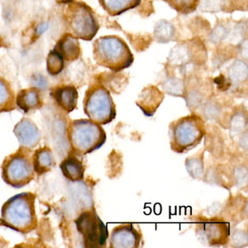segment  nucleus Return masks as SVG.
I'll return each instance as SVG.
<instances>
[{"label": "nucleus", "instance_id": "f257e3e1", "mask_svg": "<svg viewBox=\"0 0 248 248\" xmlns=\"http://www.w3.org/2000/svg\"><path fill=\"white\" fill-rule=\"evenodd\" d=\"M36 198L34 193L22 192L8 199L1 208L5 226L24 234L35 230L38 226Z\"/></svg>", "mask_w": 248, "mask_h": 248}, {"label": "nucleus", "instance_id": "f03ea898", "mask_svg": "<svg viewBox=\"0 0 248 248\" xmlns=\"http://www.w3.org/2000/svg\"><path fill=\"white\" fill-rule=\"evenodd\" d=\"M93 56L97 64L114 73L127 69L134 62L130 47L117 36H105L95 40Z\"/></svg>", "mask_w": 248, "mask_h": 248}, {"label": "nucleus", "instance_id": "7ed1b4c3", "mask_svg": "<svg viewBox=\"0 0 248 248\" xmlns=\"http://www.w3.org/2000/svg\"><path fill=\"white\" fill-rule=\"evenodd\" d=\"M205 133V123L198 114L181 117L170 124L171 149L175 153H186L200 144Z\"/></svg>", "mask_w": 248, "mask_h": 248}, {"label": "nucleus", "instance_id": "20e7f679", "mask_svg": "<svg viewBox=\"0 0 248 248\" xmlns=\"http://www.w3.org/2000/svg\"><path fill=\"white\" fill-rule=\"evenodd\" d=\"M67 137L72 152L86 155L104 146L107 133L101 124L90 119H79L69 123Z\"/></svg>", "mask_w": 248, "mask_h": 248}, {"label": "nucleus", "instance_id": "39448f33", "mask_svg": "<svg viewBox=\"0 0 248 248\" xmlns=\"http://www.w3.org/2000/svg\"><path fill=\"white\" fill-rule=\"evenodd\" d=\"M33 152V149L19 147L4 159L1 165V175L5 184L13 188H21L34 179Z\"/></svg>", "mask_w": 248, "mask_h": 248}, {"label": "nucleus", "instance_id": "423d86ee", "mask_svg": "<svg viewBox=\"0 0 248 248\" xmlns=\"http://www.w3.org/2000/svg\"><path fill=\"white\" fill-rule=\"evenodd\" d=\"M83 108L90 120L101 125L111 123L117 115L115 104L109 91L101 82L94 83L87 90Z\"/></svg>", "mask_w": 248, "mask_h": 248}, {"label": "nucleus", "instance_id": "0eeeda50", "mask_svg": "<svg viewBox=\"0 0 248 248\" xmlns=\"http://www.w3.org/2000/svg\"><path fill=\"white\" fill-rule=\"evenodd\" d=\"M77 230L87 248H105L108 238L107 226L94 209L85 210L75 220Z\"/></svg>", "mask_w": 248, "mask_h": 248}, {"label": "nucleus", "instance_id": "6e6552de", "mask_svg": "<svg viewBox=\"0 0 248 248\" xmlns=\"http://www.w3.org/2000/svg\"><path fill=\"white\" fill-rule=\"evenodd\" d=\"M66 20L72 35L86 41L92 40L99 30L93 12L84 3L71 4L66 12Z\"/></svg>", "mask_w": 248, "mask_h": 248}, {"label": "nucleus", "instance_id": "1a4fd4ad", "mask_svg": "<svg viewBox=\"0 0 248 248\" xmlns=\"http://www.w3.org/2000/svg\"><path fill=\"white\" fill-rule=\"evenodd\" d=\"M205 49L202 43L196 41L183 42L170 50L168 63L172 67L186 71L188 66L205 60Z\"/></svg>", "mask_w": 248, "mask_h": 248}, {"label": "nucleus", "instance_id": "9d476101", "mask_svg": "<svg viewBox=\"0 0 248 248\" xmlns=\"http://www.w3.org/2000/svg\"><path fill=\"white\" fill-rule=\"evenodd\" d=\"M196 234L202 243L210 246H221L229 242L230 225L216 218L202 220L196 225Z\"/></svg>", "mask_w": 248, "mask_h": 248}, {"label": "nucleus", "instance_id": "9b49d317", "mask_svg": "<svg viewBox=\"0 0 248 248\" xmlns=\"http://www.w3.org/2000/svg\"><path fill=\"white\" fill-rule=\"evenodd\" d=\"M142 233L132 223H123L113 229L110 236L111 248H137L140 246Z\"/></svg>", "mask_w": 248, "mask_h": 248}, {"label": "nucleus", "instance_id": "f8f14e48", "mask_svg": "<svg viewBox=\"0 0 248 248\" xmlns=\"http://www.w3.org/2000/svg\"><path fill=\"white\" fill-rule=\"evenodd\" d=\"M14 133L16 136L19 147L34 149L40 144L43 135L41 130L31 119L24 117L14 128Z\"/></svg>", "mask_w": 248, "mask_h": 248}, {"label": "nucleus", "instance_id": "ddd939ff", "mask_svg": "<svg viewBox=\"0 0 248 248\" xmlns=\"http://www.w3.org/2000/svg\"><path fill=\"white\" fill-rule=\"evenodd\" d=\"M165 95L155 85H149L142 90L138 96L136 105L143 111L146 117H152L162 104Z\"/></svg>", "mask_w": 248, "mask_h": 248}, {"label": "nucleus", "instance_id": "4468645a", "mask_svg": "<svg viewBox=\"0 0 248 248\" xmlns=\"http://www.w3.org/2000/svg\"><path fill=\"white\" fill-rule=\"evenodd\" d=\"M16 105L25 114L40 109L43 107V100L39 88L33 87L20 91L16 97Z\"/></svg>", "mask_w": 248, "mask_h": 248}, {"label": "nucleus", "instance_id": "2eb2a0df", "mask_svg": "<svg viewBox=\"0 0 248 248\" xmlns=\"http://www.w3.org/2000/svg\"><path fill=\"white\" fill-rule=\"evenodd\" d=\"M52 98L59 108L66 114L73 111L78 107V92L72 85H62L52 91Z\"/></svg>", "mask_w": 248, "mask_h": 248}, {"label": "nucleus", "instance_id": "dca6fc26", "mask_svg": "<svg viewBox=\"0 0 248 248\" xmlns=\"http://www.w3.org/2000/svg\"><path fill=\"white\" fill-rule=\"evenodd\" d=\"M60 169L63 176L72 182L83 180L85 168L76 153L72 152L61 162Z\"/></svg>", "mask_w": 248, "mask_h": 248}, {"label": "nucleus", "instance_id": "f3484780", "mask_svg": "<svg viewBox=\"0 0 248 248\" xmlns=\"http://www.w3.org/2000/svg\"><path fill=\"white\" fill-rule=\"evenodd\" d=\"M32 162L34 172L39 176L50 172L56 166L53 151L47 146L39 148L33 152Z\"/></svg>", "mask_w": 248, "mask_h": 248}, {"label": "nucleus", "instance_id": "a211bd4d", "mask_svg": "<svg viewBox=\"0 0 248 248\" xmlns=\"http://www.w3.org/2000/svg\"><path fill=\"white\" fill-rule=\"evenodd\" d=\"M66 61H75L80 54V46L77 37L72 34L63 36L54 49Z\"/></svg>", "mask_w": 248, "mask_h": 248}, {"label": "nucleus", "instance_id": "6ab92c4d", "mask_svg": "<svg viewBox=\"0 0 248 248\" xmlns=\"http://www.w3.org/2000/svg\"><path fill=\"white\" fill-rule=\"evenodd\" d=\"M104 11L111 16H117L140 5L141 0H98Z\"/></svg>", "mask_w": 248, "mask_h": 248}, {"label": "nucleus", "instance_id": "aec40b11", "mask_svg": "<svg viewBox=\"0 0 248 248\" xmlns=\"http://www.w3.org/2000/svg\"><path fill=\"white\" fill-rule=\"evenodd\" d=\"M16 108V96L11 84L0 77V114L10 112Z\"/></svg>", "mask_w": 248, "mask_h": 248}, {"label": "nucleus", "instance_id": "412c9836", "mask_svg": "<svg viewBox=\"0 0 248 248\" xmlns=\"http://www.w3.org/2000/svg\"><path fill=\"white\" fill-rule=\"evenodd\" d=\"M175 31L172 24L165 20H161L155 25L154 36L157 43L165 44L172 40L175 35Z\"/></svg>", "mask_w": 248, "mask_h": 248}, {"label": "nucleus", "instance_id": "4be33fe9", "mask_svg": "<svg viewBox=\"0 0 248 248\" xmlns=\"http://www.w3.org/2000/svg\"><path fill=\"white\" fill-rule=\"evenodd\" d=\"M248 66L243 61L236 60L228 69V75L231 82L239 84L245 82L248 78Z\"/></svg>", "mask_w": 248, "mask_h": 248}, {"label": "nucleus", "instance_id": "5701e85b", "mask_svg": "<svg viewBox=\"0 0 248 248\" xmlns=\"http://www.w3.org/2000/svg\"><path fill=\"white\" fill-rule=\"evenodd\" d=\"M171 8L180 14H192L199 6L200 0H163Z\"/></svg>", "mask_w": 248, "mask_h": 248}, {"label": "nucleus", "instance_id": "b1692460", "mask_svg": "<svg viewBox=\"0 0 248 248\" xmlns=\"http://www.w3.org/2000/svg\"><path fill=\"white\" fill-rule=\"evenodd\" d=\"M164 91L174 96H184L185 93L186 85L184 81L175 77H169L162 84Z\"/></svg>", "mask_w": 248, "mask_h": 248}, {"label": "nucleus", "instance_id": "393cba45", "mask_svg": "<svg viewBox=\"0 0 248 248\" xmlns=\"http://www.w3.org/2000/svg\"><path fill=\"white\" fill-rule=\"evenodd\" d=\"M64 59L56 50L49 53L47 59V69L49 74L51 75H59L63 69Z\"/></svg>", "mask_w": 248, "mask_h": 248}, {"label": "nucleus", "instance_id": "a878e982", "mask_svg": "<svg viewBox=\"0 0 248 248\" xmlns=\"http://www.w3.org/2000/svg\"><path fill=\"white\" fill-rule=\"evenodd\" d=\"M230 117V127L232 133H239L243 132L244 129H247V114L243 115L242 112H236Z\"/></svg>", "mask_w": 248, "mask_h": 248}, {"label": "nucleus", "instance_id": "bb28decb", "mask_svg": "<svg viewBox=\"0 0 248 248\" xmlns=\"http://www.w3.org/2000/svg\"><path fill=\"white\" fill-rule=\"evenodd\" d=\"M186 168L188 173L194 178L201 176L203 173V163L201 156L198 157H190L187 159Z\"/></svg>", "mask_w": 248, "mask_h": 248}, {"label": "nucleus", "instance_id": "cd10ccee", "mask_svg": "<svg viewBox=\"0 0 248 248\" xmlns=\"http://www.w3.org/2000/svg\"><path fill=\"white\" fill-rule=\"evenodd\" d=\"M229 34V30L226 26L217 25L215 27L214 30L212 31L210 34V40L213 43H217L223 41V40L226 39Z\"/></svg>", "mask_w": 248, "mask_h": 248}, {"label": "nucleus", "instance_id": "c85d7f7f", "mask_svg": "<svg viewBox=\"0 0 248 248\" xmlns=\"http://www.w3.org/2000/svg\"><path fill=\"white\" fill-rule=\"evenodd\" d=\"M49 24L46 22H42L37 24L35 28L36 37H40L42 34H44L48 30Z\"/></svg>", "mask_w": 248, "mask_h": 248}, {"label": "nucleus", "instance_id": "c756f323", "mask_svg": "<svg viewBox=\"0 0 248 248\" xmlns=\"http://www.w3.org/2000/svg\"><path fill=\"white\" fill-rule=\"evenodd\" d=\"M34 82L39 86H44L46 83V79L41 75H37V76L34 77Z\"/></svg>", "mask_w": 248, "mask_h": 248}, {"label": "nucleus", "instance_id": "7c9ffc66", "mask_svg": "<svg viewBox=\"0 0 248 248\" xmlns=\"http://www.w3.org/2000/svg\"><path fill=\"white\" fill-rule=\"evenodd\" d=\"M72 1H73V0H56V2L60 4L69 3V2H72Z\"/></svg>", "mask_w": 248, "mask_h": 248}, {"label": "nucleus", "instance_id": "2f4dec72", "mask_svg": "<svg viewBox=\"0 0 248 248\" xmlns=\"http://www.w3.org/2000/svg\"><path fill=\"white\" fill-rule=\"evenodd\" d=\"M5 226V224H4V222L2 218H0V226Z\"/></svg>", "mask_w": 248, "mask_h": 248}]
</instances>
